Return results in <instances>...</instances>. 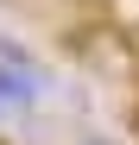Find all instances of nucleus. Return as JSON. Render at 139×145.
I'll return each instance as SVG.
<instances>
[{
    "instance_id": "obj_1",
    "label": "nucleus",
    "mask_w": 139,
    "mask_h": 145,
    "mask_svg": "<svg viewBox=\"0 0 139 145\" xmlns=\"http://www.w3.org/2000/svg\"><path fill=\"white\" fill-rule=\"evenodd\" d=\"M38 88H44L38 69H26V63H0V107H32Z\"/></svg>"
},
{
    "instance_id": "obj_2",
    "label": "nucleus",
    "mask_w": 139,
    "mask_h": 145,
    "mask_svg": "<svg viewBox=\"0 0 139 145\" xmlns=\"http://www.w3.org/2000/svg\"><path fill=\"white\" fill-rule=\"evenodd\" d=\"M76 145H127V139H108V133H82Z\"/></svg>"
},
{
    "instance_id": "obj_3",
    "label": "nucleus",
    "mask_w": 139,
    "mask_h": 145,
    "mask_svg": "<svg viewBox=\"0 0 139 145\" xmlns=\"http://www.w3.org/2000/svg\"><path fill=\"white\" fill-rule=\"evenodd\" d=\"M0 145H7V139H0Z\"/></svg>"
}]
</instances>
